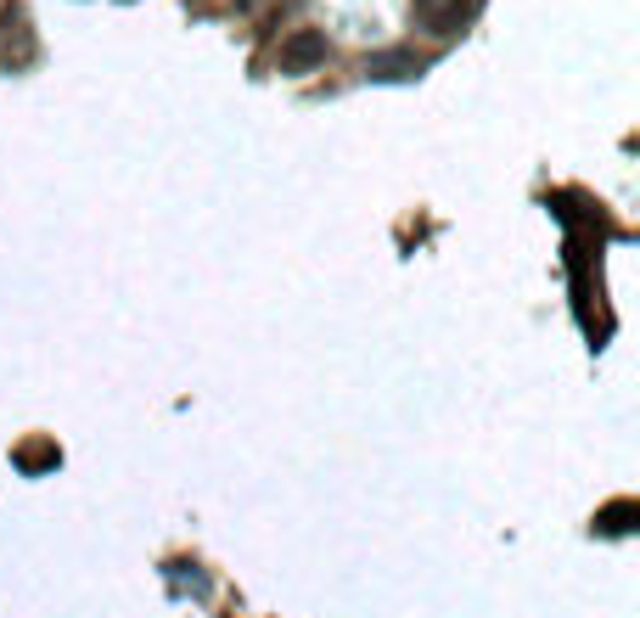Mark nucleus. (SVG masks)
I'll return each mask as SVG.
<instances>
[{"instance_id": "20e7f679", "label": "nucleus", "mask_w": 640, "mask_h": 618, "mask_svg": "<svg viewBox=\"0 0 640 618\" xmlns=\"http://www.w3.org/2000/svg\"><path fill=\"white\" fill-rule=\"evenodd\" d=\"M640 524V501H613L595 512V534H629Z\"/></svg>"}, {"instance_id": "7ed1b4c3", "label": "nucleus", "mask_w": 640, "mask_h": 618, "mask_svg": "<svg viewBox=\"0 0 640 618\" xmlns=\"http://www.w3.org/2000/svg\"><path fill=\"white\" fill-rule=\"evenodd\" d=\"M422 74H427V56H416V51H377V56H365V79H377V85L422 79Z\"/></svg>"}, {"instance_id": "f257e3e1", "label": "nucleus", "mask_w": 640, "mask_h": 618, "mask_svg": "<svg viewBox=\"0 0 640 618\" xmlns=\"http://www.w3.org/2000/svg\"><path fill=\"white\" fill-rule=\"evenodd\" d=\"M478 12H484V0H416V23L432 28V35H455Z\"/></svg>"}, {"instance_id": "39448f33", "label": "nucleus", "mask_w": 640, "mask_h": 618, "mask_svg": "<svg viewBox=\"0 0 640 618\" xmlns=\"http://www.w3.org/2000/svg\"><path fill=\"white\" fill-rule=\"evenodd\" d=\"M62 462V450L51 444V439H28L23 450H17V467L23 472H46V467H57Z\"/></svg>"}, {"instance_id": "f03ea898", "label": "nucleus", "mask_w": 640, "mask_h": 618, "mask_svg": "<svg viewBox=\"0 0 640 618\" xmlns=\"http://www.w3.org/2000/svg\"><path fill=\"white\" fill-rule=\"evenodd\" d=\"M326 62V35L321 28H298V35L281 40V74H310Z\"/></svg>"}]
</instances>
